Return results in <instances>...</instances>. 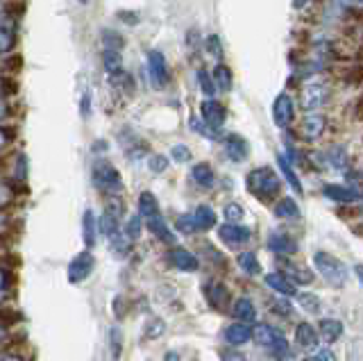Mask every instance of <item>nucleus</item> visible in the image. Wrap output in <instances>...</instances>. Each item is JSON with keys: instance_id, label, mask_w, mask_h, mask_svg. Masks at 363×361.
<instances>
[{"instance_id": "nucleus-59", "label": "nucleus", "mask_w": 363, "mask_h": 361, "mask_svg": "<svg viewBox=\"0 0 363 361\" xmlns=\"http://www.w3.org/2000/svg\"><path fill=\"white\" fill-rule=\"evenodd\" d=\"M77 3H82V5H84V3H86V0H77Z\"/></svg>"}, {"instance_id": "nucleus-5", "label": "nucleus", "mask_w": 363, "mask_h": 361, "mask_svg": "<svg viewBox=\"0 0 363 361\" xmlns=\"http://www.w3.org/2000/svg\"><path fill=\"white\" fill-rule=\"evenodd\" d=\"M94 266H96V259L89 250L75 255L73 262L68 264V282H71V284H79V282H84L91 275Z\"/></svg>"}, {"instance_id": "nucleus-22", "label": "nucleus", "mask_w": 363, "mask_h": 361, "mask_svg": "<svg viewBox=\"0 0 363 361\" xmlns=\"http://www.w3.org/2000/svg\"><path fill=\"white\" fill-rule=\"evenodd\" d=\"M102 64H105V71L109 73L111 80H116V77L125 75L123 71V57L118 50H105L102 52Z\"/></svg>"}, {"instance_id": "nucleus-19", "label": "nucleus", "mask_w": 363, "mask_h": 361, "mask_svg": "<svg viewBox=\"0 0 363 361\" xmlns=\"http://www.w3.org/2000/svg\"><path fill=\"white\" fill-rule=\"evenodd\" d=\"M191 177H193V182H196L198 187H202V189H209V187H213V182H216L213 168H211L207 162H200V164L193 166V168H191Z\"/></svg>"}, {"instance_id": "nucleus-1", "label": "nucleus", "mask_w": 363, "mask_h": 361, "mask_svg": "<svg viewBox=\"0 0 363 361\" xmlns=\"http://www.w3.org/2000/svg\"><path fill=\"white\" fill-rule=\"evenodd\" d=\"M279 189H281V179L270 166H261L247 173V191L259 200L270 202L279 194Z\"/></svg>"}, {"instance_id": "nucleus-53", "label": "nucleus", "mask_w": 363, "mask_h": 361, "mask_svg": "<svg viewBox=\"0 0 363 361\" xmlns=\"http://www.w3.org/2000/svg\"><path fill=\"white\" fill-rule=\"evenodd\" d=\"M354 114H357V118H361V121H363V94L359 96L357 105H354Z\"/></svg>"}, {"instance_id": "nucleus-29", "label": "nucleus", "mask_w": 363, "mask_h": 361, "mask_svg": "<svg viewBox=\"0 0 363 361\" xmlns=\"http://www.w3.org/2000/svg\"><path fill=\"white\" fill-rule=\"evenodd\" d=\"M145 225H147V230H150V232L157 236V239H162V241H173V232L168 230V225H166V221H164L162 213H159V216L147 218Z\"/></svg>"}, {"instance_id": "nucleus-2", "label": "nucleus", "mask_w": 363, "mask_h": 361, "mask_svg": "<svg viewBox=\"0 0 363 361\" xmlns=\"http://www.w3.org/2000/svg\"><path fill=\"white\" fill-rule=\"evenodd\" d=\"M313 266H315L318 273H320L327 279V284H332L336 289L343 287L345 282H347V266L340 262V259H336L334 255L315 252L313 255Z\"/></svg>"}, {"instance_id": "nucleus-20", "label": "nucleus", "mask_w": 363, "mask_h": 361, "mask_svg": "<svg viewBox=\"0 0 363 361\" xmlns=\"http://www.w3.org/2000/svg\"><path fill=\"white\" fill-rule=\"evenodd\" d=\"M234 316L241 323H245V325L257 323V307H255V302L247 300V298H238L234 302Z\"/></svg>"}, {"instance_id": "nucleus-49", "label": "nucleus", "mask_w": 363, "mask_h": 361, "mask_svg": "<svg viewBox=\"0 0 363 361\" xmlns=\"http://www.w3.org/2000/svg\"><path fill=\"white\" fill-rule=\"evenodd\" d=\"M223 361H247L238 350H225L223 352Z\"/></svg>"}, {"instance_id": "nucleus-36", "label": "nucleus", "mask_w": 363, "mask_h": 361, "mask_svg": "<svg viewBox=\"0 0 363 361\" xmlns=\"http://www.w3.org/2000/svg\"><path fill=\"white\" fill-rule=\"evenodd\" d=\"M298 302H300V307L306 309L309 313H318V311H320V298H318L315 293H300Z\"/></svg>"}, {"instance_id": "nucleus-57", "label": "nucleus", "mask_w": 363, "mask_h": 361, "mask_svg": "<svg viewBox=\"0 0 363 361\" xmlns=\"http://www.w3.org/2000/svg\"><path fill=\"white\" fill-rule=\"evenodd\" d=\"M3 361H21V359H18V357H9V355H5Z\"/></svg>"}, {"instance_id": "nucleus-55", "label": "nucleus", "mask_w": 363, "mask_h": 361, "mask_svg": "<svg viewBox=\"0 0 363 361\" xmlns=\"http://www.w3.org/2000/svg\"><path fill=\"white\" fill-rule=\"evenodd\" d=\"M354 273H357V279H359V284L363 287V264L354 266Z\"/></svg>"}, {"instance_id": "nucleus-34", "label": "nucleus", "mask_w": 363, "mask_h": 361, "mask_svg": "<svg viewBox=\"0 0 363 361\" xmlns=\"http://www.w3.org/2000/svg\"><path fill=\"white\" fill-rule=\"evenodd\" d=\"M102 43H105V50H123L125 39L113 30H102Z\"/></svg>"}, {"instance_id": "nucleus-10", "label": "nucleus", "mask_w": 363, "mask_h": 361, "mask_svg": "<svg viewBox=\"0 0 363 361\" xmlns=\"http://www.w3.org/2000/svg\"><path fill=\"white\" fill-rule=\"evenodd\" d=\"M168 262L173 264L177 270H184V273H193V270H198V257L189 252L186 248H182V245H175V248H170V252H168Z\"/></svg>"}, {"instance_id": "nucleus-23", "label": "nucleus", "mask_w": 363, "mask_h": 361, "mask_svg": "<svg viewBox=\"0 0 363 361\" xmlns=\"http://www.w3.org/2000/svg\"><path fill=\"white\" fill-rule=\"evenodd\" d=\"M211 77H213V82H216V89H220V91H230L232 84H234L232 69L227 64H216L213 71H211Z\"/></svg>"}, {"instance_id": "nucleus-8", "label": "nucleus", "mask_w": 363, "mask_h": 361, "mask_svg": "<svg viewBox=\"0 0 363 361\" xmlns=\"http://www.w3.org/2000/svg\"><path fill=\"white\" fill-rule=\"evenodd\" d=\"M327 100V87L320 82H309L302 89V107L306 111H315L325 105Z\"/></svg>"}, {"instance_id": "nucleus-50", "label": "nucleus", "mask_w": 363, "mask_h": 361, "mask_svg": "<svg viewBox=\"0 0 363 361\" xmlns=\"http://www.w3.org/2000/svg\"><path fill=\"white\" fill-rule=\"evenodd\" d=\"M118 18L123 21V23H130V26L139 23V16H136V12H118Z\"/></svg>"}, {"instance_id": "nucleus-24", "label": "nucleus", "mask_w": 363, "mask_h": 361, "mask_svg": "<svg viewBox=\"0 0 363 361\" xmlns=\"http://www.w3.org/2000/svg\"><path fill=\"white\" fill-rule=\"evenodd\" d=\"M159 202L155 198V194H150V191H143V194L139 196V216L143 221L152 218V216H159Z\"/></svg>"}, {"instance_id": "nucleus-43", "label": "nucleus", "mask_w": 363, "mask_h": 361, "mask_svg": "<svg viewBox=\"0 0 363 361\" xmlns=\"http://www.w3.org/2000/svg\"><path fill=\"white\" fill-rule=\"evenodd\" d=\"M147 166H150L152 173H166L168 171V157H164V155H152L150 160H147Z\"/></svg>"}, {"instance_id": "nucleus-56", "label": "nucleus", "mask_w": 363, "mask_h": 361, "mask_svg": "<svg viewBox=\"0 0 363 361\" xmlns=\"http://www.w3.org/2000/svg\"><path fill=\"white\" fill-rule=\"evenodd\" d=\"M177 359H179V357H177L175 352H168V355H166V361H177Z\"/></svg>"}, {"instance_id": "nucleus-25", "label": "nucleus", "mask_w": 363, "mask_h": 361, "mask_svg": "<svg viewBox=\"0 0 363 361\" xmlns=\"http://www.w3.org/2000/svg\"><path fill=\"white\" fill-rule=\"evenodd\" d=\"M343 323L340 321H336V318H323L320 321V334H323V338L327 343H334V341H338L340 336H343Z\"/></svg>"}, {"instance_id": "nucleus-14", "label": "nucleus", "mask_w": 363, "mask_h": 361, "mask_svg": "<svg viewBox=\"0 0 363 361\" xmlns=\"http://www.w3.org/2000/svg\"><path fill=\"white\" fill-rule=\"evenodd\" d=\"M268 250L275 252V255H293L298 252V241L293 239V236H286V234H270L268 239Z\"/></svg>"}, {"instance_id": "nucleus-38", "label": "nucleus", "mask_w": 363, "mask_h": 361, "mask_svg": "<svg viewBox=\"0 0 363 361\" xmlns=\"http://www.w3.org/2000/svg\"><path fill=\"white\" fill-rule=\"evenodd\" d=\"M177 230L184 232V234H193L198 232V223H196V216L193 213H182L177 218Z\"/></svg>"}, {"instance_id": "nucleus-40", "label": "nucleus", "mask_w": 363, "mask_h": 361, "mask_svg": "<svg viewBox=\"0 0 363 361\" xmlns=\"http://www.w3.org/2000/svg\"><path fill=\"white\" fill-rule=\"evenodd\" d=\"M141 216H130L128 225H125V234L130 236V241H136L141 236Z\"/></svg>"}, {"instance_id": "nucleus-44", "label": "nucleus", "mask_w": 363, "mask_h": 361, "mask_svg": "<svg viewBox=\"0 0 363 361\" xmlns=\"http://www.w3.org/2000/svg\"><path fill=\"white\" fill-rule=\"evenodd\" d=\"M166 330V323L162 318H155L152 323L145 325V338H159Z\"/></svg>"}, {"instance_id": "nucleus-9", "label": "nucleus", "mask_w": 363, "mask_h": 361, "mask_svg": "<svg viewBox=\"0 0 363 361\" xmlns=\"http://www.w3.org/2000/svg\"><path fill=\"white\" fill-rule=\"evenodd\" d=\"M218 236H220L223 243L238 248V245H243V243L250 241V230L243 228V225H238V223H225V225H220Z\"/></svg>"}, {"instance_id": "nucleus-28", "label": "nucleus", "mask_w": 363, "mask_h": 361, "mask_svg": "<svg viewBox=\"0 0 363 361\" xmlns=\"http://www.w3.org/2000/svg\"><path fill=\"white\" fill-rule=\"evenodd\" d=\"M275 216L284 218V221H291V218H300V207L298 202L293 198H281L277 205H275Z\"/></svg>"}, {"instance_id": "nucleus-48", "label": "nucleus", "mask_w": 363, "mask_h": 361, "mask_svg": "<svg viewBox=\"0 0 363 361\" xmlns=\"http://www.w3.org/2000/svg\"><path fill=\"white\" fill-rule=\"evenodd\" d=\"M21 64H23L21 55H11V57L5 60V71H18V69H21Z\"/></svg>"}, {"instance_id": "nucleus-3", "label": "nucleus", "mask_w": 363, "mask_h": 361, "mask_svg": "<svg viewBox=\"0 0 363 361\" xmlns=\"http://www.w3.org/2000/svg\"><path fill=\"white\" fill-rule=\"evenodd\" d=\"M91 175H94V184L100 191H105V194H121V191L125 189L121 173L109 162H96Z\"/></svg>"}, {"instance_id": "nucleus-35", "label": "nucleus", "mask_w": 363, "mask_h": 361, "mask_svg": "<svg viewBox=\"0 0 363 361\" xmlns=\"http://www.w3.org/2000/svg\"><path fill=\"white\" fill-rule=\"evenodd\" d=\"M268 350H270V355H272V357H275V359H281V361L293 357V350H291L289 341H286V338H284V336H281V338H277V341L272 343Z\"/></svg>"}, {"instance_id": "nucleus-32", "label": "nucleus", "mask_w": 363, "mask_h": 361, "mask_svg": "<svg viewBox=\"0 0 363 361\" xmlns=\"http://www.w3.org/2000/svg\"><path fill=\"white\" fill-rule=\"evenodd\" d=\"M96 232H98V225H96V216L94 211L86 209L84 216H82V236H84V243L91 248L96 243Z\"/></svg>"}, {"instance_id": "nucleus-41", "label": "nucleus", "mask_w": 363, "mask_h": 361, "mask_svg": "<svg viewBox=\"0 0 363 361\" xmlns=\"http://www.w3.org/2000/svg\"><path fill=\"white\" fill-rule=\"evenodd\" d=\"M191 128H193V132H198V134H204V137H209V139H216V137H218V134H220V132L211 130V128H209V126H207V123H204V121H198L196 116L191 118Z\"/></svg>"}, {"instance_id": "nucleus-52", "label": "nucleus", "mask_w": 363, "mask_h": 361, "mask_svg": "<svg viewBox=\"0 0 363 361\" xmlns=\"http://www.w3.org/2000/svg\"><path fill=\"white\" fill-rule=\"evenodd\" d=\"M89 111H91V94L86 91L84 98H82V116H84V118L89 116Z\"/></svg>"}, {"instance_id": "nucleus-37", "label": "nucleus", "mask_w": 363, "mask_h": 361, "mask_svg": "<svg viewBox=\"0 0 363 361\" xmlns=\"http://www.w3.org/2000/svg\"><path fill=\"white\" fill-rule=\"evenodd\" d=\"M196 77H198V84H200V89H202V94L211 98V96L216 94V82H213L211 73H207L204 69H198Z\"/></svg>"}, {"instance_id": "nucleus-17", "label": "nucleus", "mask_w": 363, "mask_h": 361, "mask_svg": "<svg viewBox=\"0 0 363 361\" xmlns=\"http://www.w3.org/2000/svg\"><path fill=\"white\" fill-rule=\"evenodd\" d=\"M325 132V118L318 114H309L302 121V137L306 141H315L320 139V134Z\"/></svg>"}, {"instance_id": "nucleus-6", "label": "nucleus", "mask_w": 363, "mask_h": 361, "mask_svg": "<svg viewBox=\"0 0 363 361\" xmlns=\"http://www.w3.org/2000/svg\"><path fill=\"white\" fill-rule=\"evenodd\" d=\"M295 116V105L289 94H279L272 103V121L277 128H289Z\"/></svg>"}, {"instance_id": "nucleus-16", "label": "nucleus", "mask_w": 363, "mask_h": 361, "mask_svg": "<svg viewBox=\"0 0 363 361\" xmlns=\"http://www.w3.org/2000/svg\"><path fill=\"white\" fill-rule=\"evenodd\" d=\"M252 330L245 325V323H234V325H230L225 330V341L230 343V345H243V343H247L250 338H252Z\"/></svg>"}, {"instance_id": "nucleus-58", "label": "nucleus", "mask_w": 363, "mask_h": 361, "mask_svg": "<svg viewBox=\"0 0 363 361\" xmlns=\"http://www.w3.org/2000/svg\"><path fill=\"white\" fill-rule=\"evenodd\" d=\"M302 361H323V359H318V357H306V359H302Z\"/></svg>"}, {"instance_id": "nucleus-42", "label": "nucleus", "mask_w": 363, "mask_h": 361, "mask_svg": "<svg viewBox=\"0 0 363 361\" xmlns=\"http://www.w3.org/2000/svg\"><path fill=\"white\" fill-rule=\"evenodd\" d=\"M170 157H173V160L179 162V164H186V162H191V150L186 148L184 143H177V145L170 148Z\"/></svg>"}, {"instance_id": "nucleus-18", "label": "nucleus", "mask_w": 363, "mask_h": 361, "mask_svg": "<svg viewBox=\"0 0 363 361\" xmlns=\"http://www.w3.org/2000/svg\"><path fill=\"white\" fill-rule=\"evenodd\" d=\"M14 43H16V21L5 16L3 23H0V50L9 52L14 48Z\"/></svg>"}, {"instance_id": "nucleus-11", "label": "nucleus", "mask_w": 363, "mask_h": 361, "mask_svg": "<svg viewBox=\"0 0 363 361\" xmlns=\"http://www.w3.org/2000/svg\"><path fill=\"white\" fill-rule=\"evenodd\" d=\"M223 145H225V155L230 157L232 162H245L247 155H250V145L247 141L241 137V134H227L223 139Z\"/></svg>"}, {"instance_id": "nucleus-7", "label": "nucleus", "mask_w": 363, "mask_h": 361, "mask_svg": "<svg viewBox=\"0 0 363 361\" xmlns=\"http://www.w3.org/2000/svg\"><path fill=\"white\" fill-rule=\"evenodd\" d=\"M200 114H202V121L207 123V126L216 132H220L223 128V123L227 118V111L225 107L218 103V100H213V98H207V100H202V105H200Z\"/></svg>"}, {"instance_id": "nucleus-45", "label": "nucleus", "mask_w": 363, "mask_h": 361, "mask_svg": "<svg viewBox=\"0 0 363 361\" xmlns=\"http://www.w3.org/2000/svg\"><path fill=\"white\" fill-rule=\"evenodd\" d=\"M225 218L230 223H238L243 221V207L238 205V202H230V205L225 207Z\"/></svg>"}, {"instance_id": "nucleus-30", "label": "nucleus", "mask_w": 363, "mask_h": 361, "mask_svg": "<svg viewBox=\"0 0 363 361\" xmlns=\"http://www.w3.org/2000/svg\"><path fill=\"white\" fill-rule=\"evenodd\" d=\"M284 334L279 330H275V327H270V325H257L255 327V338H257V343L261 345H266L270 348L272 343L277 341V338H281Z\"/></svg>"}, {"instance_id": "nucleus-51", "label": "nucleus", "mask_w": 363, "mask_h": 361, "mask_svg": "<svg viewBox=\"0 0 363 361\" xmlns=\"http://www.w3.org/2000/svg\"><path fill=\"white\" fill-rule=\"evenodd\" d=\"M347 82H363V69H350L347 71Z\"/></svg>"}, {"instance_id": "nucleus-39", "label": "nucleus", "mask_w": 363, "mask_h": 361, "mask_svg": "<svg viewBox=\"0 0 363 361\" xmlns=\"http://www.w3.org/2000/svg\"><path fill=\"white\" fill-rule=\"evenodd\" d=\"M109 348H111V357L118 359L121 357V348H123V336L118 327H111L109 330Z\"/></svg>"}, {"instance_id": "nucleus-12", "label": "nucleus", "mask_w": 363, "mask_h": 361, "mask_svg": "<svg viewBox=\"0 0 363 361\" xmlns=\"http://www.w3.org/2000/svg\"><path fill=\"white\" fill-rule=\"evenodd\" d=\"M204 296H207L209 304L213 309L218 311H227L230 309V291H227L225 284H220V282H209L207 287H204Z\"/></svg>"}, {"instance_id": "nucleus-31", "label": "nucleus", "mask_w": 363, "mask_h": 361, "mask_svg": "<svg viewBox=\"0 0 363 361\" xmlns=\"http://www.w3.org/2000/svg\"><path fill=\"white\" fill-rule=\"evenodd\" d=\"M193 216H196V223H198V230H211L216 225V211L209 207V205H200L196 211H193Z\"/></svg>"}, {"instance_id": "nucleus-54", "label": "nucleus", "mask_w": 363, "mask_h": 361, "mask_svg": "<svg viewBox=\"0 0 363 361\" xmlns=\"http://www.w3.org/2000/svg\"><path fill=\"white\" fill-rule=\"evenodd\" d=\"M311 0H293V9H304Z\"/></svg>"}, {"instance_id": "nucleus-4", "label": "nucleus", "mask_w": 363, "mask_h": 361, "mask_svg": "<svg viewBox=\"0 0 363 361\" xmlns=\"http://www.w3.org/2000/svg\"><path fill=\"white\" fill-rule=\"evenodd\" d=\"M147 71H150V80L157 89H164L170 80L168 62L162 50H150L147 52Z\"/></svg>"}, {"instance_id": "nucleus-46", "label": "nucleus", "mask_w": 363, "mask_h": 361, "mask_svg": "<svg viewBox=\"0 0 363 361\" xmlns=\"http://www.w3.org/2000/svg\"><path fill=\"white\" fill-rule=\"evenodd\" d=\"M204 46H207V52L213 55V57H218V60L223 57V43H220V37L218 35H211Z\"/></svg>"}, {"instance_id": "nucleus-21", "label": "nucleus", "mask_w": 363, "mask_h": 361, "mask_svg": "<svg viewBox=\"0 0 363 361\" xmlns=\"http://www.w3.org/2000/svg\"><path fill=\"white\" fill-rule=\"evenodd\" d=\"M295 341L306 350H315L318 348V332L315 327L309 323H300L298 330H295Z\"/></svg>"}, {"instance_id": "nucleus-15", "label": "nucleus", "mask_w": 363, "mask_h": 361, "mask_svg": "<svg viewBox=\"0 0 363 361\" xmlns=\"http://www.w3.org/2000/svg\"><path fill=\"white\" fill-rule=\"evenodd\" d=\"M323 194L329 198V200H334L338 202V205H350V202H354L359 200V194L354 189H350V187H343V184H327L323 189Z\"/></svg>"}, {"instance_id": "nucleus-27", "label": "nucleus", "mask_w": 363, "mask_h": 361, "mask_svg": "<svg viewBox=\"0 0 363 361\" xmlns=\"http://www.w3.org/2000/svg\"><path fill=\"white\" fill-rule=\"evenodd\" d=\"M236 264L247 275H252V277L261 275V262H259V257L255 252H241L236 257Z\"/></svg>"}, {"instance_id": "nucleus-13", "label": "nucleus", "mask_w": 363, "mask_h": 361, "mask_svg": "<svg viewBox=\"0 0 363 361\" xmlns=\"http://www.w3.org/2000/svg\"><path fill=\"white\" fill-rule=\"evenodd\" d=\"M266 284L270 289H275L277 293H281V296H286V298L300 296V293H298V284H295V282L289 275H284V273H268L266 275Z\"/></svg>"}, {"instance_id": "nucleus-26", "label": "nucleus", "mask_w": 363, "mask_h": 361, "mask_svg": "<svg viewBox=\"0 0 363 361\" xmlns=\"http://www.w3.org/2000/svg\"><path fill=\"white\" fill-rule=\"evenodd\" d=\"M277 166H279L281 175L286 177V182L291 184V189H293L298 196H302V184H300V177L295 175V171H293V164H291L284 155H279V157H277Z\"/></svg>"}, {"instance_id": "nucleus-47", "label": "nucleus", "mask_w": 363, "mask_h": 361, "mask_svg": "<svg viewBox=\"0 0 363 361\" xmlns=\"http://www.w3.org/2000/svg\"><path fill=\"white\" fill-rule=\"evenodd\" d=\"M3 89H5L3 94H5V98H7V96H11V94H16V91H18V84H16L14 80H11L9 75H5V77H3Z\"/></svg>"}, {"instance_id": "nucleus-33", "label": "nucleus", "mask_w": 363, "mask_h": 361, "mask_svg": "<svg viewBox=\"0 0 363 361\" xmlns=\"http://www.w3.org/2000/svg\"><path fill=\"white\" fill-rule=\"evenodd\" d=\"M286 273L291 275V279L295 282V284H311V282H313V273L309 268L286 264Z\"/></svg>"}]
</instances>
